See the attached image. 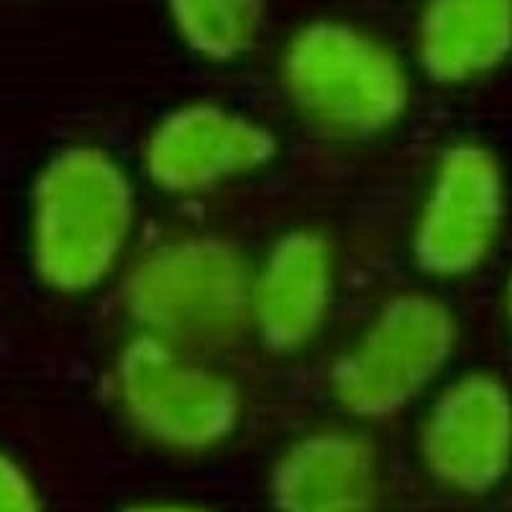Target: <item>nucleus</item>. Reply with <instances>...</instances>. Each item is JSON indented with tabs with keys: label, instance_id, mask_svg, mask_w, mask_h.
<instances>
[{
	"label": "nucleus",
	"instance_id": "f257e3e1",
	"mask_svg": "<svg viewBox=\"0 0 512 512\" xmlns=\"http://www.w3.org/2000/svg\"><path fill=\"white\" fill-rule=\"evenodd\" d=\"M139 221L126 164L100 144L59 146L36 169L26 205V256L41 287L85 297L116 277Z\"/></svg>",
	"mask_w": 512,
	"mask_h": 512
},
{
	"label": "nucleus",
	"instance_id": "f03ea898",
	"mask_svg": "<svg viewBox=\"0 0 512 512\" xmlns=\"http://www.w3.org/2000/svg\"><path fill=\"white\" fill-rule=\"evenodd\" d=\"M280 82L297 116L341 141L390 134L413 100L400 54L372 31L336 18L308 21L287 39Z\"/></svg>",
	"mask_w": 512,
	"mask_h": 512
},
{
	"label": "nucleus",
	"instance_id": "7ed1b4c3",
	"mask_svg": "<svg viewBox=\"0 0 512 512\" xmlns=\"http://www.w3.org/2000/svg\"><path fill=\"white\" fill-rule=\"evenodd\" d=\"M251 267L239 246L216 233L162 239L126 272L123 310L136 333L192 354L221 349L249 328Z\"/></svg>",
	"mask_w": 512,
	"mask_h": 512
},
{
	"label": "nucleus",
	"instance_id": "20e7f679",
	"mask_svg": "<svg viewBox=\"0 0 512 512\" xmlns=\"http://www.w3.org/2000/svg\"><path fill=\"white\" fill-rule=\"evenodd\" d=\"M459 341V318L446 300L433 292H397L333 361V400L359 420L400 415L443 382Z\"/></svg>",
	"mask_w": 512,
	"mask_h": 512
},
{
	"label": "nucleus",
	"instance_id": "39448f33",
	"mask_svg": "<svg viewBox=\"0 0 512 512\" xmlns=\"http://www.w3.org/2000/svg\"><path fill=\"white\" fill-rule=\"evenodd\" d=\"M113 397L146 443L175 456L213 454L244 420V395L231 374L136 331L113 361Z\"/></svg>",
	"mask_w": 512,
	"mask_h": 512
},
{
	"label": "nucleus",
	"instance_id": "423d86ee",
	"mask_svg": "<svg viewBox=\"0 0 512 512\" xmlns=\"http://www.w3.org/2000/svg\"><path fill=\"white\" fill-rule=\"evenodd\" d=\"M507 221L502 159L479 139L438 152L410 226V259L436 282L469 280L492 259Z\"/></svg>",
	"mask_w": 512,
	"mask_h": 512
},
{
	"label": "nucleus",
	"instance_id": "0eeeda50",
	"mask_svg": "<svg viewBox=\"0 0 512 512\" xmlns=\"http://www.w3.org/2000/svg\"><path fill=\"white\" fill-rule=\"evenodd\" d=\"M425 474L464 500H487L512 477V387L497 372L469 369L433 390L420 418Z\"/></svg>",
	"mask_w": 512,
	"mask_h": 512
},
{
	"label": "nucleus",
	"instance_id": "6e6552de",
	"mask_svg": "<svg viewBox=\"0 0 512 512\" xmlns=\"http://www.w3.org/2000/svg\"><path fill=\"white\" fill-rule=\"evenodd\" d=\"M272 128L216 100H187L152 123L141 144V172L167 198H198L249 180L277 159Z\"/></svg>",
	"mask_w": 512,
	"mask_h": 512
},
{
	"label": "nucleus",
	"instance_id": "1a4fd4ad",
	"mask_svg": "<svg viewBox=\"0 0 512 512\" xmlns=\"http://www.w3.org/2000/svg\"><path fill=\"white\" fill-rule=\"evenodd\" d=\"M336 285L338 259L326 233L287 228L251 267L249 331L272 354L310 349L328 326Z\"/></svg>",
	"mask_w": 512,
	"mask_h": 512
},
{
	"label": "nucleus",
	"instance_id": "9d476101",
	"mask_svg": "<svg viewBox=\"0 0 512 512\" xmlns=\"http://www.w3.org/2000/svg\"><path fill=\"white\" fill-rule=\"evenodd\" d=\"M272 512H379L377 448L354 428H313L292 438L269 469Z\"/></svg>",
	"mask_w": 512,
	"mask_h": 512
},
{
	"label": "nucleus",
	"instance_id": "9b49d317",
	"mask_svg": "<svg viewBox=\"0 0 512 512\" xmlns=\"http://www.w3.org/2000/svg\"><path fill=\"white\" fill-rule=\"evenodd\" d=\"M415 54L441 88L484 80L512 57V0H425Z\"/></svg>",
	"mask_w": 512,
	"mask_h": 512
},
{
	"label": "nucleus",
	"instance_id": "f8f14e48",
	"mask_svg": "<svg viewBox=\"0 0 512 512\" xmlns=\"http://www.w3.org/2000/svg\"><path fill=\"white\" fill-rule=\"evenodd\" d=\"M182 47L208 64H233L256 47L264 0H164Z\"/></svg>",
	"mask_w": 512,
	"mask_h": 512
},
{
	"label": "nucleus",
	"instance_id": "ddd939ff",
	"mask_svg": "<svg viewBox=\"0 0 512 512\" xmlns=\"http://www.w3.org/2000/svg\"><path fill=\"white\" fill-rule=\"evenodd\" d=\"M0 512H47V502L29 469L3 446H0Z\"/></svg>",
	"mask_w": 512,
	"mask_h": 512
},
{
	"label": "nucleus",
	"instance_id": "4468645a",
	"mask_svg": "<svg viewBox=\"0 0 512 512\" xmlns=\"http://www.w3.org/2000/svg\"><path fill=\"white\" fill-rule=\"evenodd\" d=\"M116 512H218L216 507H208L195 500H177V497H149V500H136L118 507Z\"/></svg>",
	"mask_w": 512,
	"mask_h": 512
},
{
	"label": "nucleus",
	"instance_id": "2eb2a0df",
	"mask_svg": "<svg viewBox=\"0 0 512 512\" xmlns=\"http://www.w3.org/2000/svg\"><path fill=\"white\" fill-rule=\"evenodd\" d=\"M502 313H505L507 328H510V333H512V272L507 274L505 290H502Z\"/></svg>",
	"mask_w": 512,
	"mask_h": 512
}]
</instances>
